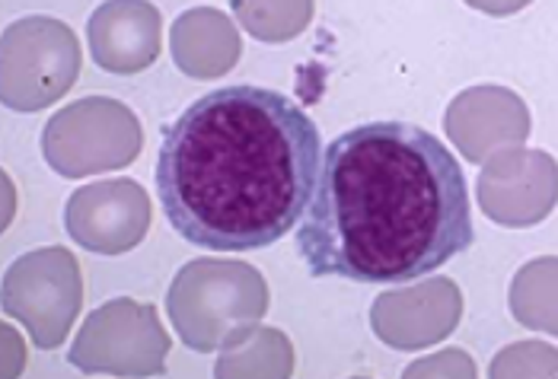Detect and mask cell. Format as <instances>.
Wrapping results in <instances>:
<instances>
[{
  "instance_id": "obj_1",
  "label": "cell",
  "mask_w": 558,
  "mask_h": 379,
  "mask_svg": "<svg viewBox=\"0 0 558 379\" xmlns=\"http://www.w3.org/2000/svg\"><path fill=\"white\" fill-rule=\"evenodd\" d=\"M470 185L430 131L371 122L326 154L298 253L313 278L412 284L473 246Z\"/></svg>"
},
{
  "instance_id": "obj_2",
  "label": "cell",
  "mask_w": 558,
  "mask_h": 379,
  "mask_svg": "<svg viewBox=\"0 0 558 379\" xmlns=\"http://www.w3.org/2000/svg\"><path fill=\"white\" fill-rule=\"evenodd\" d=\"M323 134L291 96L220 86L163 131L157 198L170 227L211 253H258L298 230L323 169Z\"/></svg>"
},
{
  "instance_id": "obj_3",
  "label": "cell",
  "mask_w": 558,
  "mask_h": 379,
  "mask_svg": "<svg viewBox=\"0 0 558 379\" xmlns=\"http://www.w3.org/2000/svg\"><path fill=\"white\" fill-rule=\"evenodd\" d=\"M167 306L182 344L217 351L253 332L268 309V291L243 261H192L175 274Z\"/></svg>"
},
{
  "instance_id": "obj_4",
  "label": "cell",
  "mask_w": 558,
  "mask_h": 379,
  "mask_svg": "<svg viewBox=\"0 0 558 379\" xmlns=\"http://www.w3.org/2000/svg\"><path fill=\"white\" fill-rule=\"evenodd\" d=\"M43 154L45 163L68 179L129 167L141 154V125L122 102L89 96L43 127Z\"/></svg>"
},
{
  "instance_id": "obj_5",
  "label": "cell",
  "mask_w": 558,
  "mask_h": 379,
  "mask_svg": "<svg viewBox=\"0 0 558 379\" xmlns=\"http://www.w3.org/2000/svg\"><path fill=\"white\" fill-rule=\"evenodd\" d=\"M81 74V45L51 16H26L3 33V102L16 112H39L58 102Z\"/></svg>"
},
{
  "instance_id": "obj_6",
  "label": "cell",
  "mask_w": 558,
  "mask_h": 379,
  "mask_svg": "<svg viewBox=\"0 0 558 379\" xmlns=\"http://www.w3.org/2000/svg\"><path fill=\"white\" fill-rule=\"evenodd\" d=\"M84 303L77 258L51 246L16 258L3 274V313L20 319L36 347H61Z\"/></svg>"
},
{
  "instance_id": "obj_7",
  "label": "cell",
  "mask_w": 558,
  "mask_h": 379,
  "mask_svg": "<svg viewBox=\"0 0 558 379\" xmlns=\"http://www.w3.org/2000/svg\"><path fill=\"white\" fill-rule=\"evenodd\" d=\"M167 354L170 335L163 332L154 306L112 299L86 319L68 360L84 374L160 377L167 370Z\"/></svg>"
},
{
  "instance_id": "obj_8",
  "label": "cell",
  "mask_w": 558,
  "mask_h": 379,
  "mask_svg": "<svg viewBox=\"0 0 558 379\" xmlns=\"http://www.w3.org/2000/svg\"><path fill=\"white\" fill-rule=\"evenodd\" d=\"M64 223L89 253H129L150 227V198L131 179L93 182L71 195Z\"/></svg>"
},
{
  "instance_id": "obj_9",
  "label": "cell",
  "mask_w": 558,
  "mask_h": 379,
  "mask_svg": "<svg viewBox=\"0 0 558 379\" xmlns=\"http://www.w3.org/2000/svg\"><path fill=\"white\" fill-rule=\"evenodd\" d=\"M160 10L147 0H109L86 26L93 61L119 77L147 71L160 54Z\"/></svg>"
},
{
  "instance_id": "obj_10",
  "label": "cell",
  "mask_w": 558,
  "mask_h": 379,
  "mask_svg": "<svg viewBox=\"0 0 558 379\" xmlns=\"http://www.w3.org/2000/svg\"><path fill=\"white\" fill-rule=\"evenodd\" d=\"M172 61L189 77H217L240 61V36L227 13L198 7L172 26Z\"/></svg>"
},
{
  "instance_id": "obj_11",
  "label": "cell",
  "mask_w": 558,
  "mask_h": 379,
  "mask_svg": "<svg viewBox=\"0 0 558 379\" xmlns=\"http://www.w3.org/2000/svg\"><path fill=\"white\" fill-rule=\"evenodd\" d=\"M233 13L253 39L288 42L306 29L313 0H233Z\"/></svg>"
}]
</instances>
